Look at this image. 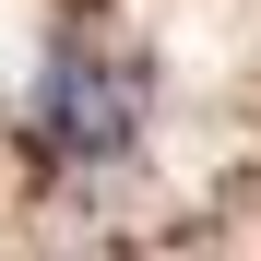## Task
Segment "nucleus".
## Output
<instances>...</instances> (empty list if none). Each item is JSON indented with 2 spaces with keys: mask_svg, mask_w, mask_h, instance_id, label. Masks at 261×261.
I'll return each mask as SVG.
<instances>
[]
</instances>
